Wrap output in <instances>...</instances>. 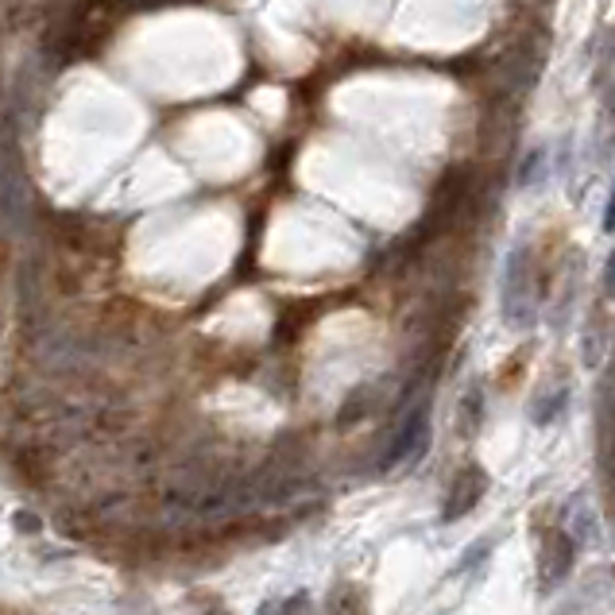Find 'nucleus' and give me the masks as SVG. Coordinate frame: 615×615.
Instances as JSON below:
<instances>
[{
    "label": "nucleus",
    "instance_id": "1",
    "mask_svg": "<svg viewBox=\"0 0 615 615\" xmlns=\"http://www.w3.org/2000/svg\"><path fill=\"white\" fill-rule=\"evenodd\" d=\"M427 438H430V427H427V402H419V407L410 410L407 422L399 427V434H395L391 450H387L384 457V468L391 465H410V461H419V453L427 450Z\"/></svg>",
    "mask_w": 615,
    "mask_h": 615
},
{
    "label": "nucleus",
    "instance_id": "2",
    "mask_svg": "<svg viewBox=\"0 0 615 615\" xmlns=\"http://www.w3.org/2000/svg\"><path fill=\"white\" fill-rule=\"evenodd\" d=\"M604 294L615 299V252L607 256V263H604Z\"/></svg>",
    "mask_w": 615,
    "mask_h": 615
},
{
    "label": "nucleus",
    "instance_id": "3",
    "mask_svg": "<svg viewBox=\"0 0 615 615\" xmlns=\"http://www.w3.org/2000/svg\"><path fill=\"white\" fill-rule=\"evenodd\" d=\"M604 229L615 233V186H612V197H607V209H604Z\"/></svg>",
    "mask_w": 615,
    "mask_h": 615
}]
</instances>
